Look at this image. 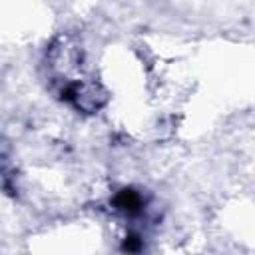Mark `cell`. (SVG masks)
Wrapping results in <instances>:
<instances>
[{
    "instance_id": "1",
    "label": "cell",
    "mask_w": 255,
    "mask_h": 255,
    "mask_svg": "<svg viewBox=\"0 0 255 255\" xmlns=\"http://www.w3.org/2000/svg\"><path fill=\"white\" fill-rule=\"evenodd\" d=\"M120 205L124 207V209H136V207H140V198L134 194V191H124L122 194V198H120Z\"/></svg>"
}]
</instances>
